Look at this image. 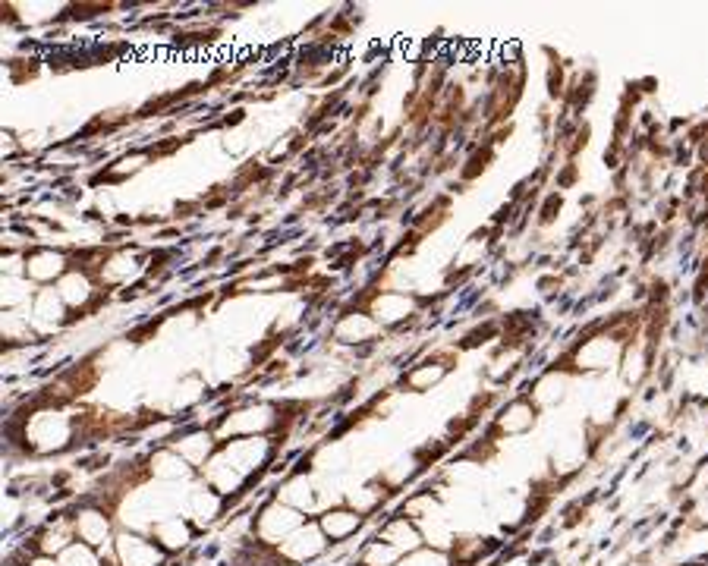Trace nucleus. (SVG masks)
I'll return each instance as SVG.
<instances>
[{
    "label": "nucleus",
    "mask_w": 708,
    "mask_h": 566,
    "mask_svg": "<svg viewBox=\"0 0 708 566\" xmlns=\"http://www.w3.org/2000/svg\"><path fill=\"white\" fill-rule=\"evenodd\" d=\"M299 526H303V516H299V510H293V507H281V504H271V507L262 510L259 526H255V529H259L262 541L274 544V541L290 538Z\"/></svg>",
    "instance_id": "obj_1"
},
{
    "label": "nucleus",
    "mask_w": 708,
    "mask_h": 566,
    "mask_svg": "<svg viewBox=\"0 0 708 566\" xmlns=\"http://www.w3.org/2000/svg\"><path fill=\"white\" fill-rule=\"evenodd\" d=\"M325 544H328V538L315 522V526H299L290 538H284L281 554L296 560V563H303V560H312V557H318L321 551H325Z\"/></svg>",
    "instance_id": "obj_2"
},
{
    "label": "nucleus",
    "mask_w": 708,
    "mask_h": 566,
    "mask_svg": "<svg viewBox=\"0 0 708 566\" xmlns=\"http://www.w3.org/2000/svg\"><path fill=\"white\" fill-rule=\"evenodd\" d=\"M378 538H381V541H388L391 548H397L400 554H413V551L425 548V535H422V529L416 526L413 519H406V516H394V519L384 522L381 532H378Z\"/></svg>",
    "instance_id": "obj_3"
},
{
    "label": "nucleus",
    "mask_w": 708,
    "mask_h": 566,
    "mask_svg": "<svg viewBox=\"0 0 708 566\" xmlns=\"http://www.w3.org/2000/svg\"><path fill=\"white\" fill-rule=\"evenodd\" d=\"M318 526H321V532H325L328 541H347L359 532L362 516L350 507H340V510H328L325 516H321Z\"/></svg>",
    "instance_id": "obj_4"
},
{
    "label": "nucleus",
    "mask_w": 708,
    "mask_h": 566,
    "mask_svg": "<svg viewBox=\"0 0 708 566\" xmlns=\"http://www.w3.org/2000/svg\"><path fill=\"white\" fill-rule=\"evenodd\" d=\"M117 554H120L123 566H155L161 560V551L155 548V541H145L136 535H120Z\"/></svg>",
    "instance_id": "obj_5"
},
{
    "label": "nucleus",
    "mask_w": 708,
    "mask_h": 566,
    "mask_svg": "<svg viewBox=\"0 0 708 566\" xmlns=\"http://www.w3.org/2000/svg\"><path fill=\"white\" fill-rule=\"evenodd\" d=\"M76 535L82 538V544L89 548H98V544L107 541V516L89 510V513H79L76 516Z\"/></svg>",
    "instance_id": "obj_6"
},
{
    "label": "nucleus",
    "mask_w": 708,
    "mask_h": 566,
    "mask_svg": "<svg viewBox=\"0 0 708 566\" xmlns=\"http://www.w3.org/2000/svg\"><path fill=\"white\" fill-rule=\"evenodd\" d=\"M532 422H535L532 403H513V406L504 412V416L498 419V431H504V434H523V431L532 428Z\"/></svg>",
    "instance_id": "obj_7"
},
{
    "label": "nucleus",
    "mask_w": 708,
    "mask_h": 566,
    "mask_svg": "<svg viewBox=\"0 0 708 566\" xmlns=\"http://www.w3.org/2000/svg\"><path fill=\"white\" fill-rule=\"evenodd\" d=\"M400 557H403V554H400L397 548H391L388 541L375 538V541L366 544V548H362V554H359V566H397Z\"/></svg>",
    "instance_id": "obj_8"
},
{
    "label": "nucleus",
    "mask_w": 708,
    "mask_h": 566,
    "mask_svg": "<svg viewBox=\"0 0 708 566\" xmlns=\"http://www.w3.org/2000/svg\"><path fill=\"white\" fill-rule=\"evenodd\" d=\"M155 535H158V541L164 544V548H183L186 538H189V529H186L183 519H167L155 529Z\"/></svg>",
    "instance_id": "obj_9"
},
{
    "label": "nucleus",
    "mask_w": 708,
    "mask_h": 566,
    "mask_svg": "<svg viewBox=\"0 0 708 566\" xmlns=\"http://www.w3.org/2000/svg\"><path fill=\"white\" fill-rule=\"evenodd\" d=\"M397 566H450V554L438 548H419L413 554H403Z\"/></svg>",
    "instance_id": "obj_10"
},
{
    "label": "nucleus",
    "mask_w": 708,
    "mask_h": 566,
    "mask_svg": "<svg viewBox=\"0 0 708 566\" xmlns=\"http://www.w3.org/2000/svg\"><path fill=\"white\" fill-rule=\"evenodd\" d=\"M152 469L161 478H183V475H189L186 460H183L180 453H158L155 460H152Z\"/></svg>",
    "instance_id": "obj_11"
},
{
    "label": "nucleus",
    "mask_w": 708,
    "mask_h": 566,
    "mask_svg": "<svg viewBox=\"0 0 708 566\" xmlns=\"http://www.w3.org/2000/svg\"><path fill=\"white\" fill-rule=\"evenodd\" d=\"M60 566H101V560L95 557L89 544H70V548L60 554Z\"/></svg>",
    "instance_id": "obj_12"
}]
</instances>
